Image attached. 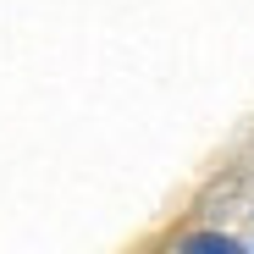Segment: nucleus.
I'll return each mask as SVG.
<instances>
[{
  "label": "nucleus",
  "instance_id": "1",
  "mask_svg": "<svg viewBox=\"0 0 254 254\" xmlns=\"http://www.w3.org/2000/svg\"><path fill=\"white\" fill-rule=\"evenodd\" d=\"M183 254H243L232 238H221V232H193L188 243H183Z\"/></svg>",
  "mask_w": 254,
  "mask_h": 254
}]
</instances>
